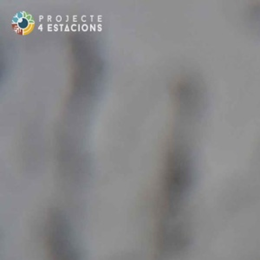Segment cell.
<instances>
[{
    "label": "cell",
    "instance_id": "obj_1",
    "mask_svg": "<svg viewBox=\"0 0 260 260\" xmlns=\"http://www.w3.org/2000/svg\"><path fill=\"white\" fill-rule=\"evenodd\" d=\"M46 247L50 260H82L74 232L63 213L54 212L49 217Z\"/></svg>",
    "mask_w": 260,
    "mask_h": 260
},
{
    "label": "cell",
    "instance_id": "obj_2",
    "mask_svg": "<svg viewBox=\"0 0 260 260\" xmlns=\"http://www.w3.org/2000/svg\"><path fill=\"white\" fill-rule=\"evenodd\" d=\"M16 25L18 27V30L24 32V31H28L30 30V27L32 26V23L30 21V18L22 17V18H18V22Z\"/></svg>",
    "mask_w": 260,
    "mask_h": 260
}]
</instances>
